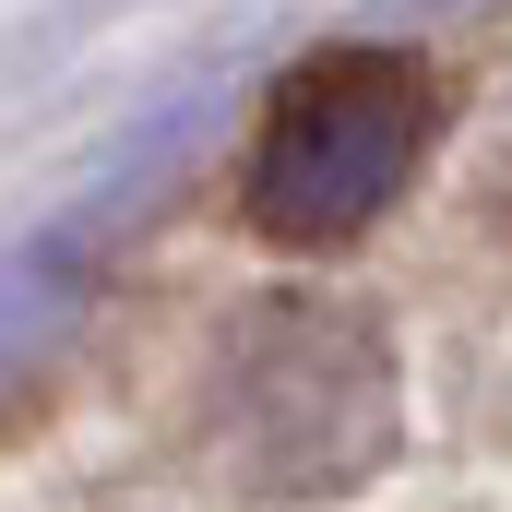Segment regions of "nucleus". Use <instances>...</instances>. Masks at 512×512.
<instances>
[{
  "mask_svg": "<svg viewBox=\"0 0 512 512\" xmlns=\"http://www.w3.org/2000/svg\"><path fill=\"white\" fill-rule=\"evenodd\" d=\"M393 453V346L346 298H262L215 358V465L239 501H334Z\"/></svg>",
  "mask_w": 512,
  "mask_h": 512,
  "instance_id": "f257e3e1",
  "label": "nucleus"
},
{
  "mask_svg": "<svg viewBox=\"0 0 512 512\" xmlns=\"http://www.w3.org/2000/svg\"><path fill=\"white\" fill-rule=\"evenodd\" d=\"M429 131H441V96L405 48H322L274 84V108L251 131V203L262 239L286 251H334L358 227H382L405 203V179L429 167Z\"/></svg>",
  "mask_w": 512,
  "mask_h": 512,
  "instance_id": "f03ea898",
  "label": "nucleus"
}]
</instances>
